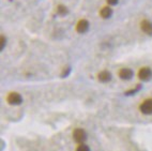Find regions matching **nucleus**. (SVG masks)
Instances as JSON below:
<instances>
[{"instance_id":"obj_1","label":"nucleus","mask_w":152,"mask_h":151,"mask_svg":"<svg viewBox=\"0 0 152 151\" xmlns=\"http://www.w3.org/2000/svg\"><path fill=\"white\" fill-rule=\"evenodd\" d=\"M139 109L145 115H151L152 114V99H147L141 103Z\"/></svg>"},{"instance_id":"obj_2","label":"nucleus","mask_w":152,"mask_h":151,"mask_svg":"<svg viewBox=\"0 0 152 151\" xmlns=\"http://www.w3.org/2000/svg\"><path fill=\"white\" fill-rule=\"evenodd\" d=\"M7 100L12 105H18V104H20L23 102V97L17 92H11V93H9Z\"/></svg>"},{"instance_id":"obj_3","label":"nucleus","mask_w":152,"mask_h":151,"mask_svg":"<svg viewBox=\"0 0 152 151\" xmlns=\"http://www.w3.org/2000/svg\"><path fill=\"white\" fill-rule=\"evenodd\" d=\"M138 77H139V79H141V81H149V79L152 77L151 69H150V67H141L138 72Z\"/></svg>"},{"instance_id":"obj_4","label":"nucleus","mask_w":152,"mask_h":151,"mask_svg":"<svg viewBox=\"0 0 152 151\" xmlns=\"http://www.w3.org/2000/svg\"><path fill=\"white\" fill-rule=\"evenodd\" d=\"M73 137L77 143L82 144L87 138V134L83 129H75L73 132Z\"/></svg>"},{"instance_id":"obj_5","label":"nucleus","mask_w":152,"mask_h":151,"mask_svg":"<svg viewBox=\"0 0 152 151\" xmlns=\"http://www.w3.org/2000/svg\"><path fill=\"white\" fill-rule=\"evenodd\" d=\"M89 28V23L86 19H80L76 25V31L79 33H85Z\"/></svg>"},{"instance_id":"obj_6","label":"nucleus","mask_w":152,"mask_h":151,"mask_svg":"<svg viewBox=\"0 0 152 151\" xmlns=\"http://www.w3.org/2000/svg\"><path fill=\"white\" fill-rule=\"evenodd\" d=\"M140 28L146 34L152 35V24L149 21H147V19L142 21V22L140 23Z\"/></svg>"},{"instance_id":"obj_7","label":"nucleus","mask_w":152,"mask_h":151,"mask_svg":"<svg viewBox=\"0 0 152 151\" xmlns=\"http://www.w3.org/2000/svg\"><path fill=\"white\" fill-rule=\"evenodd\" d=\"M132 76H133V72H132V70H130V69H128V67H124V69H121V70L119 71V77L122 79H130L132 78Z\"/></svg>"},{"instance_id":"obj_8","label":"nucleus","mask_w":152,"mask_h":151,"mask_svg":"<svg viewBox=\"0 0 152 151\" xmlns=\"http://www.w3.org/2000/svg\"><path fill=\"white\" fill-rule=\"evenodd\" d=\"M98 78H99V81H102V83H107V81H109L111 79V74L106 70L102 71V72L99 73Z\"/></svg>"},{"instance_id":"obj_9","label":"nucleus","mask_w":152,"mask_h":151,"mask_svg":"<svg viewBox=\"0 0 152 151\" xmlns=\"http://www.w3.org/2000/svg\"><path fill=\"white\" fill-rule=\"evenodd\" d=\"M111 14H113V10L109 7H104L100 11L101 17H103V18H109L111 16Z\"/></svg>"},{"instance_id":"obj_10","label":"nucleus","mask_w":152,"mask_h":151,"mask_svg":"<svg viewBox=\"0 0 152 151\" xmlns=\"http://www.w3.org/2000/svg\"><path fill=\"white\" fill-rule=\"evenodd\" d=\"M57 10H58V13L60 14V15H65V14L68 13V9L65 8L64 6H58V8H57Z\"/></svg>"},{"instance_id":"obj_11","label":"nucleus","mask_w":152,"mask_h":151,"mask_svg":"<svg viewBox=\"0 0 152 151\" xmlns=\"http://www.w3.org/2000/svg\"><path fill=\"white\" fill-rule=\"evenodd\" d=\"M76 151H90V148L85 144H79V146L76 148Z\"/></svg>"},{"instance_id":"obj_12","label":"nucleus","mask_w":152,"mask_h":151,"mask_svg":"<svg viewBox=\"0 0 152 151\" xmlns=\"http://www.w3.org/2000/svg\"><path fill=\"white\" fill-rule=\"evenodd\" d=\"M4 44H6V38H4L3 35H1V47H0L1 51H2V48L4 47Z\"/></svg>"},{"instance_id":"obj_13","label":"nucleus","mask_w":152,"mask_h":151,"mask_svg":"<svg viewBox=\"0 0 152 151\" xmlns=\"http://www.w3.org/2000/svg\"><path fill=\"white\" fill-rule=\"evenodd\" d=\"M106 1H107L109 4H113V6H114V4H116V3L118 2V0H106Z\"/></svg>"}]
</instances>
